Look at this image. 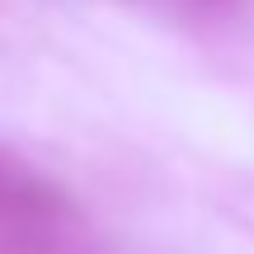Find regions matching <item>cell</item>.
Here are the masks:
<instances>
[{"instance_id": "6da1fadb", "label": "cell", "mask_w": 254, "mask_h": 254, "mask_svg": "<svg viewBox=\"0 0 254 254\" xmlns=\"http://www.w3.org/2000/svg\"><path fill=\"white\" fill-rule=\"evenodd\" d=\"M0 254H104L99 226L66 184L0 141Z\"/></svg>"}]
</instances>
